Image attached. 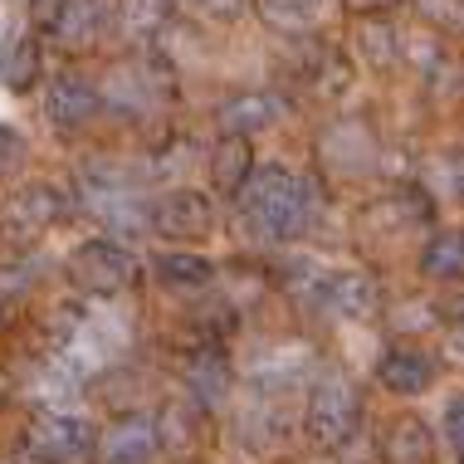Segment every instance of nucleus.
Listing matches in <instances>:
<instances>
[{"mask_svg": "<svg viewBox=\"0 0 464 464\" xmlns=\"http://www.w3.org/2000/svg\"><path fill=\"white\" fill-rule=\"evenodd\" d=\"M298 5H308V10H313V15H318V5H323V0H298Z\"/></svg>", "mask_w": 464, "mask_h": 464, "instance_id": "31", "label": "nucleus"}, {"mask_svg": "<svg viewBox=\"0 0 464 464\" xmlns=\"http://www.w3.org/2000/svg\"><path fill=\"white\" fill-rule=\"evenodd\" d=\"M382 459L386 464H430L435 459V435L420 416H396L382 435Z\"/></svg>", "mask_w": 464, "mask_h": 464, "instance_id": "17", "label": "nucleus"}, {"mask_svg": "<svg viewBox=\"0 0 464 464\" xmlns=\"http://www.w3.org/2000/svg\"><path fill=\"white\" fill-rule=\"evenodd\" d=\"M416 191H396V196H376L357 210V230H376V235H401L416 220H430V206L425 200H411Z\"/></svg>", "mask_w": 464, "mask_h": 464, "instance_id": "16", "label": "nucleus"}, {"mask_svg": "<svg viewBox=\"0 0 464 464\" xmlns=\"http://www.w3.org/2000/svg\"><path fill=\"white\" fill-rule=\"evenodd\" d=\"M249 171H255V152H249V137L240 132H225L216 142V152H210V181L220 186V196H235L240 186L249 181Z\"/></svg>", "mask_w": 464, "mask_h": 464, "instance_id": "19", "label": "nucleus"}, {"mask_svg": "<svg viewBox=\"0 0 464 464\" xmlns=\"http://www.w3.org/2000/svg\"><path fill=\"white\" fill-rule=\"evenodd\" d=\"M157 279L167 288H181V294H191V288H206L216 279V265L210 259L191 255V249H167V255H157Z\"/></svg>", "mask_w": 464, "mask_h": 464, "instance_id": "22", "label": "nucleus"}, {"mask_svg": "<svg viewBox=\"0 0 464 464\" xmlns=\"http://www.w3.org/2000/svg\"><path fill=\"white\" fill-rule=\"evenodd\" d=\"M167 0H112V34L122 44H147L167 24Z\"/></svg>", "mask_w": 464, "mask_h": 464, "instance_id": "18", "label": "nucleus"}, {"mask_svg": "<svg viewBox=\"0 0 464 464\" xmlns=\"http://www.w3.org/2000/svg\"><path fill=\"white\" fill-rule=\"evenodd\" d=\"M59 5H64V0H34V20H40V24H54Z\"/></svg>", "mask_w": 464, "mask_h": 464, "instance_id": "30", "label": "nucleus"}, {"mask_svg": "<svg viewBox=\"0 0 464 464\" xmlns=\"http://www.w3.org/2000/svg\"><path fill=\"white\" fill-rule=\"evenodd\" d=\"M83 206L103 225H137L142 220V196H137V186L118 167H93L83 177Z\"/></svg>", "mask_w": 464, "mask_h": 464, "instance_id": "7", "label": "nucleus"}, {"mask_svg": "<svg viewBox=\"0 0 464 464\" xmlns=\"http://www.w3.org/2000/svg\"><path fill=\"white\" fill-rule=\"evenodd\" d=\"M0 79H5L15 93H24L34 79H40V49H34V40H15V44H10V54L0 59Z\"/></svg>", "mask_w": 464, "mask_h": 464, "instance_id": "24", "label": "nucleus"}, {"mask_svg": "<svg viewBox=\"0 0 464 464\" xmlns=\"http://www.w3.org/2000/svg\"><path fill=\"white\" fill-rule=\"evenodd\" d=\"M69 279L83 288V294H122L137 279V255L118 240H83L69 255Z\"/></svg>", "mask_w": 464, "mask_h": 464, "instance_id": "4", "label": "nucleus"}, {"mask_svg": "<svg viewBox=\"0 0 464 464\" xmlns=\"http://www.w3.org/2000/svg\"><path fill=\"white\" fill-rule=\"evenodd\" d=\"M0 401H5V382H0Z\"/></svg>", "mask_w": 464, "mask_h": 464, "instance_id": "32", "label": "nucleus"}, {"mask_svg": "<svg viewBox=\"0 0 464 464\" xmlns=\"http://www.w3.org/2000/svg\"><path fill=\"white\" fill-rule=\"evenodd\" d=\"M357 49H362V59L367 64H376V69H386L396 59V30L386 20H376V15H362L357 20Z\"/></svg>", "mask_w": 464, "mask_h": 464, "instance_id": "23", "label": "nucleus"}, {"mask_svg": "<svg viewBox=\"0 0 464 464\" xmlns=\"http://www.w3.org/2000/svg\"><path fill=\"white\" fill-rule=\"evenodd\" d=\"M420 274L435 284H455L464 279V230H440L430 235L420 249Z\"/></svg>", "mask_w": 464, "mask_h": 464, "instance_id": "21", "label": "nucleus"}, {"mask_svg": "<svg viewBox=\"0 0 464 464\" xmlns=\"http://www.w3.org/2000/svg\"><path fill=\"white\" fill-rule=\"evenodd\" d=\"M98 98H103L112 112H122V118H147V112H157L171 98V83H167V69L128 59V64H118L108 73V83L98 89Z\"/></svg>", "mask_w": 464, "mask_h": 464, "instance_id": "5", "label": "nucleus"}, {"mask_svg": "<svg viewBox=\"0 0 464 464\" xmlns=\"http://www.w3.org/2000/svg\"><path fill=\"white\" fill-rule=\"evenodd\" d=\"M181 382L186 392H191L196 406H216V401H225V392H230V367L220 362V353H191L181 367Z\"/></svg>", "mask_w": 464, "mask_h": 464, "instance_id": "20", "label": "nucleus"}, {"mask_svg": "<svg viewBox=\"0 0 464 464\" xmlns=\"http://www.w3.org/2000/svg\"><path fill=\"white\" fill-rule=\"evenodd\" d=\"M152 455H157V420L152 416H122L98 440V459L103 464H147Z\"/></svg>", "mask_w": 464, "mask_h": 464, "instance_id": "14", "label": "nucleus"}, {"mask_svg": "<svg viewBox=\"0 0 464 464\" xmlns=\"http://www.w3.org/2000/svg\"><path fill=\"white\" fill-rule=\"evenodd\" d=\"M147 220H152L157 235H167V240H210V230H216V210H210V200L200 191H167L152 200V210H147Z\"/></svg>", "mask_w": 464, "mask_h": 464, "instance_id": "6", "label": "nucleus"}, {"mask_svg": "<svg viewBox=\"0 0 464 464\" xmlns=\"http://www.w3.org/2000/svg\"><path fill=\"white\" fill-rule=\"evenodd\" d=\"M318 152H323V161H328L337 177H362V171L376 167V142H372V132L362 128V122H353V118L333 122V128L323 132Z\"/></svg>", "mask_w": 464, "mask_h": 464, "instance_id": "12", "label": "nucleus"}, {"mask_svg": "<svg viewBox=\"0 0 464 464\" xmlns=\"http://www.w3.org/2000/svg\"><path fill=\"white\" fill-rule=\"evenodd\" d=\"M313 304L333 318H347V323H362L376 313V284L367 279L362 269H333V274H318L313 284Z\"/></svg>", "mask_w": 464, "mask_h": 464, "instance_id": "8", "label": "nucleus"}, {"mask_svg": "<svg viewBox=\"0 0 464 464\" xmlns=\"http://www.w3.org/2000/svg\"><path fill=\"white\" fill-rule=\"evenodd\" d=\"M347 10H357V15H382V10H392L396 0H343Z\"/></svg>", "mask_w": 464, "mask_h": 464, "instance_id": "29", "label": "nucleus"}, {"mask_svg": "<svg viewBox=\"0 0 464 464\" xmlns=\"http://www.w3.org/2000/svg\"><path fill=\"white\" fill-rule=\"evenodd\" d=\"M435 376H440L435 357L425 353V347H416V343H401V347H392V353L376 362V382H382L386 392H396V396H420V392H430Z\"/></svg>", "mask_w": 464, "mask_h": 464, "instance_id": "11", "label": "nucleus"}, {"mask_svg": "<svg viewBox=\"0 0 464 464\" xmlns=\"http://www.w3.org/2000/svg\"><path fill=\"white\" fill-rule=\"evenodd\" d=\"M284 118V103L274 93H259V89H249V93H230V98H220V108H216V122L225 132H259V128H274V122Z\"/></svg>", "mask_w": 464, "mask_h": 464, "instance_id": "15", "label": "nucleus"}, {"mask_svg": "<svg viewBox=\"0 0 464 464\" xmlns=\"http://www.w3.org/2000/svg\"><path fill=\"white\" fill-rule=\"evenodd\" d=\"M20 445L34 464H79L93 455V430L69 411H34L20 430Z\"/></svg>", "mask_w": 464, "mask_h": 464, "instance_id": "3", "label": "nucleus"}, {"mask_svg": "<svg viewBox=\"0 0 464 464\" xmlns=\"http://www.w3.org/2000/svg\"><path fill=\"white\" fill-rule=\"evenodd\" d=\"M186 5H196L200 15H210V20H235L245 10V0H186Z\"/></svg>", "mask_w": 464, "mask_h": 464, "instance_id": "28", "label": "nucleus"}, {"mask_svg": "<svg viewBox=\"0 0 464 464\" xmlns=\"http://www.w3.org/2000/svg\"><path fill=\"white\" fill-rule=\"evenodd\" d=\"M308 79L318 93H343L347 89V59L337 54V49H318L308 64Z\"/></svg>", "mask_w": 464, "mask_h": 464, "instance_id": "25", "label": "nucleus"}, {"mask_svg": "<svg viewBox=\"0 0 464 464\" xmlns=\"http://www.w3.org/2000/svg\"><path fill=\"white\" fill-rule=\"evenodd\" d=\"M24 157V142H20V132H10V128H0V177L5 171H15V161Z\"/></svg>", "mask_w": 464, "mask_h": 464, "instance_id": "27", "label": "nucleus"}, {"mask_svg": "<svg viewBox=\"0 0 464 464\" xmlns=\"http://www.w3.org/2000/svg\"><path fill=\"white\" fill-rule=\"evenodd\" d=\"M98 108H103V98H98V89L83 73H59L54 83L44 89V112H49V122L54 128H89V122L98 118Z\"/></svg>", "mask_w": 464, "mask_h": 464, "instance_id": "9", "label": "nucleus"}, {"mask_svg": "<svg viewBox=\"0 0 464 464\" xmlns=\"http://www.w3.org/2000/svg\"><path fill=\"white\" fill-rule=\"evenodd\" d=\"M59 216H64V196H59L54 186L34 181V186H24V191L10 196V206H5V230L20 235V240H34V235H44Z\"/></svg>", "mask_w": 464, "mask_h": 464, "instance_id": "13", "label": "nucleus"}, {"mask_svg": "<svg viewBox=\"0 0 464 464\" xmlns=\"http://www.w3.org/2000/svg\"><path fill=\"white\" fill-rule=\"evenodd\" d=\"M357 425H362V401H357V392L343 382V376H323V382H313L308 411H304V430H308L313 445L337 450V445H347L357 435Z\"/></svg>", "mask_w": 464, "mask_h": 464, "instance_id": "2", "label": "nucleus"}, {"mask_svg": "<svg viewBox=\"0 0 464 464\" xmlns=\"http://www.w3.org/2000/svg\"><path fill=\"white\" fill-rule=\"evenodd\" d=\"M445 435H450V445H455V455H464V396H455L445 406Z\"/></svg>", "mask_w": 464, "mask_h": 464, "instance_id": "26", "label": "nucleus"}, {"mask_svg": "<svg viewBox=\"0 0 464 464\" xmlns=\"http://www.w3.org/2000/svg\"><path fill=\"white\" fill-rule=\"evenodd\" d=\"M108 24H112V0H64L54 24H49V34L59 40V49L79 54V49H93L103 40Z\"/></svg>", "mask_w": 464, "mask_h": 464, "instance_id": "10", "label": "nucleus"}, {"mask_svg": "<svg viewBox=\"0 0 464 464\" xmlns=\"http://www.w3.org/2000/svg\"><path fill=\"white\" fill-rule=\"evenodd\" d=\"M235 210H240L245 230L255 240H298L313 220V196L308 186L294 177L288 167H259L249 171V181L235 191Z\"/></svg>", "mask_w": 464, "mask_h": 464, "instance_id": "1", "label": "nucleus"}]
</instances>
